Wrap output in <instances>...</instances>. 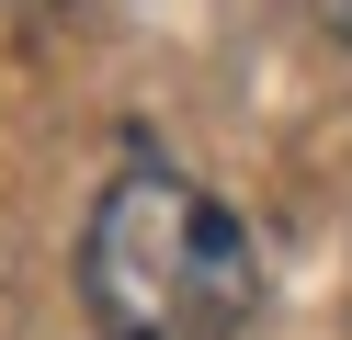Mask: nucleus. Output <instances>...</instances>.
Masks as SVG:
<instances>
[{"mask_svg":"<svg viewBox=\"0 0 352 340\" xmlns=\"http://www.w3.org/2000/svg\"><path fill=\"white\" fill-rule=\"evenodd\" d=\"M80 295L102 340H239L261 306V261L205 181L125 159L80 227Z\"/></svg>","mask_w":352,"mask_h":340,"instance_id":"obj_1","label":"nucleus"},{"mask_svg":"<svg viewBox=\"0 0 352 340\" xmlns=\"http://www.w3.org/2000/svg\"><path fill=\"white\" fill-rule=\"evenodd\" d=\"M329 23H341V34H352V0H329Z\"/></svg>","mask_w":352,"mask_h":340,"instance_id":"obj_2","label":"nucleus"}]
</instances>
